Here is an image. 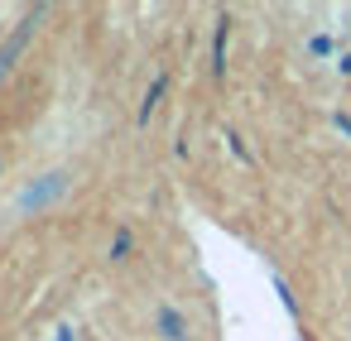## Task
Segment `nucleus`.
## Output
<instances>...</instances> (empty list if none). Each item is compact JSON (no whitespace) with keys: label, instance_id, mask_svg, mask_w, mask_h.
Listing matches in <instances>:
<instances>
[{"label":"nucleus","instance_id":"obj_9","mask_svg":"<svg viewBox=\"0 0 351 341\" xmlns=\"http://www.w3.org/2000/svg\"><path fill=\"white\" fill-rule=\"evenodd\" d=\"M226 140H231V154H236V159H241V164H250V149H245V144H241V140H236V135H226Z\"/></svg>","mask_w":351,"mask_h":341},{"label":"nucleus","instance_id":"obj_12","mask_svg":"<svg viewBox=\"0 0 351 341\" xmlns=\"http://www.w3.org/2000/svg\"><path fill=\"white\" fill-rule=\"evenodd\" d=\"M53 341H77V331H73V327H58V331H53Z\"/></svg>","mask_w":351,"mask_h":341},{"label":"nucleus","instance_id":"obj_8","mask_svg":"<svg viewBox=\"0 0 351 341\" xmlns=\"http://www.w3.org/2000/svg\"><path fill=\"white\" fill-rule=\"evenodd\" d=\"M308 49H313L317 58H327V53H332V39H327V34H313V44H308Z\"/></svg>","mask_w":351,"mask_h":341},{"label":"nucleus","instance_id":"obj_6","mask_svg":"<svg viewBox=\"0 0 351 341\" xmlns=\"http://www.w3.org/2000/svg\"><path fill=\"white\" fill-rule=\"evenodd\" d=\"M274 293H279V303H284V312H289V317H298V298H293V288H289V283H284L279 274H274Z\"/></svg>","mask_w":351,"mask_h":341},{"label":"nucleus","instance_id":"obj_10","mask_svg":"<svg viewBox=\"0 0 351 341\" xmlns=\"http://www.w3.org/2000/svg\"><path fill=\"white\" fill-rule=\"evenodd\" d=\"M337 130H341V135H351V116H346V111H337Z\"/></svg>","mask_w":351,"mask_h":341},{"label":"nucleus","instance_id":"obj_7","mask_svg":"<svg viewBox=\"0 0 351 341\" xmlns=\"http://www.w3.org/2000/svg\"><path fill=\"white\" fill-rule=\"evenodd\" d=\"M125 255H130V231L121 226V231H116V240H111V260H125Z\"/></svg>","mask_w":351,"mask_h":341},{"label":"nucleus","instance_id":"obj_11","mask_svg":"<svg viewBox=\"0 0 351 341\" xmlns=\"http://www.w3.org/2000/svg\"><path fill=\"white\" fill-rule=\"evenodd\" d=\"M337 73H341V77H351V53H341V58H337Z\"/></svg>","mask_w":351,"mask_h":341},{"label":"nucleus","instance_id":"obj_2","mask_svg":"<svg viewBox=\"0 0 351 341\" xmlns=\"http://www.w3.org/2000/svg\"><path fill=\"white\" fill-rule=\"evenodd\" d=\"M44 15H49V5H34V10H29V15L20 20V29H15V34H10L5 44H0V82L10 77L15 58H20V53L29 49V39H34V29H39V20H44Z\"/></svg>","mask_w":351,"mask_h":341},{"label":"nucleus","instance_id":"obj_4","mask_svg":"<svg viewBox=\"0 0 351 341\" xmlns=\"http://www.w3.org/2000/svg\"><path fill=\"white\" fill-rule=\"evenodd\" d=\"M154 322H159V331H164V341H188V322H183V312H178V307H169V303H164Z\"/></svg>","mask_w":351,"mask_h":341},{"label":"nucleus","instance_id":"obj_1","mask_svg":"<svg viewBox=\"0 0 351 341\" xmlns=\"http://www.w3.org/2000/svg\"><path fill=\"white\" fill-rule=\"evenodd\" d=\"M68 183H73V178H68L63 168H58V173H44V178H34V183L15 197V207H20V212H44V207H53V202L68 192Z\"/></svg>","mask_w":351,"mask_h":341},{"label":"nucleus","instance_id":"obj_5","mask_svg":"<svg viewBox=\"0 0 351 341\" xmlns=\"http://www.w3.org/2000/svg\"><path fill=\"white\" fill-rule=\"evenodd\" d=\"M164 92H169V73H159V77L149 82V92H145V101H140V116H135L140 125H149V116H154V106L164 101Z\"/></svg>","mask_w":351,"mask_h":341},{"label":"nucleus","instance_id":"obj_3","mask_svg":"<svg viewBox=\"0 0 351 341\" xmlns=\"http://www.w3.org/2000/svg\"><path fill=\"white\" fill-rule=\"evenodd\" d=\"M226 39H231V15L217 20V34H212V77L221 82L226 77Z\"/></svg>","mask_w":351,"mask_h":341}]
</instances>
